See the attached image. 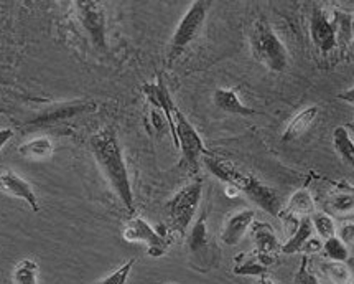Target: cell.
Returning <instances> with one entry per match:
<instances>
[{
  "instance_id": "obj_1",
  "label": "cell",
  "mask_w": 354,
  "mask_h": 284,
  "mask_svg": "<svg viewBox=\"0 0 354 284\" xmlns=\"http://www.w3.org/2000/svg\"><path fill=\"white\" fill-rule=\"evenodd\" d=\"M91 152L111 188L127 212H133V192L119 139L112 129H101L89 139Z\"/></svg>"
},
{
  "instance_id": "obj_2",
  "label": "cell",
  "mask_w": 354,
  "mask_h": 284,
  "mask_svg": "<svg viewBox=\"0 0 354 284\" xmlns=\"http://www.w3.org/2000/svg\"><path fill=\"white\" fill-rule=\"evenodd\" d=\"M203 162L214 177H218L230 187H234L237 192H243L250 202L261 206L264 212L272 215V217H279V213L282 212V202H280L277 190L261 182L257 177L237 169L234 163L230 161L214 157L213 154L203 157Z\"/></svg>"
},
{
  "instance_id": "obj_3",
  "label": "cell",
  "mask_w": 354,
  "mask_h": 284,
  "mask_svg": "<svg viewBox=\"0 0 354 284\" xmlns=\"http://www.w3.org/2000/svg\"><path fill=\"white\" fill-rule=\"evenodd\" d=\"M249 42L254 58L259 63L274 73L285 71L288 64V51L280 42L277 33L274 32V28L269 25V21L266 19L254 21L250 27Z\"/></svg>"
},
{
  "instance_id": "obj_4",
  "label": "cell",
  "mask_w": 354,
  "mask_h": 284,
  "mask_svg": "<svg viewBox=\"0 0 354 284\" xmlns=\"http://www.w3.org/2000/svg\"><path fill=\"white\" fill-rule=\"evenodd\" d=\"M203 182L200 179L195 182L185 185L167 202V217L170 222V231L185 236L188 233L189 227L195 222L198 206L201 204Z\"/></svg>"
},
{
  "instance_id": "obj_5",
  "label": "cell",
  "mask_w": 354,
  "mask_h": 284,
  "mask_svg": "<svg viewBox=\"0 0 354 284\" xmlns=\"http://www.w3.org/2000/svg\"><path fill=\"white\" fill-rule=\"evenodd\" d=\"M208 213L203 212L198 220L193 222L187 233V248L189 263L200 273H208L216 268L219 260V249L208 230Z\"/></svg>"
},
{
  "instance_id": "obj_6",
  "label": "cell",
  "mask_w": 354,
  "mask_h": 284,
  "mask_svg": "<svg viewBox=\"0 0 354 284\" xmlns=\"http://www.w3.org/2000/svg\"><path fill=\"white\" fill-rule=\"evenodd\" d=\"M213 3L208 0H195L176 25L174 37H171L170 48H168V63H174L176 58L181 57L185 48H188L193 42L198 40L201 35L203 27H205L206 15Z\"/></svg>"
},
{
  "instance_id": "obj_7",
  "label": "cell",
  "mask_w": 354,
  "mask_h": 284,
  "mask_svg": "<svg viewBox=\"0 0 354 284\" xmlns=\"http://www.w3.org/2000/svg\"><path fill=\"white\" fill-rule=\"evenodd\" d=\"M171 114H174V126H175V145L181 149L183 152L185 162L188 163L189 170L193 174H196L200 169V157L209 156V150L205 148L200 134L196 132V129L192 126V123L188 121L187 116L174 105L171 107Z\"/></svg>"
},
{
  "instance_id": "obj_8",
  "label": "cell",
  "mask_w": 354,
  "mask_h": 284,
  "mask_svg": "<svg viewBox=\"0 0 354 284\" xmlns=\"http://www.w3.org/2000/svg\"><path fill=\"white\" fill-rule=\"evenodd\" d=\"M75 7L81 28L89 37L91 45L97 51H106L107 40L104 6L101 2H96V0H77V2H75Z\"/></svg>"
},
{
  "instance_id": "obj_9",
  "label": "cell",
  "mask_w": 354,
  "mask_h": 284,
  "mask_svg": "<svg viewBox=\"0 0 354 284\" xmlns=\"http://www.w3.org/2000/svg\"><path fill=\"white\" fill-rule=\"evenodd\" d=\"M344 14H328L323 8H315L310 20L312 40L323 53L335 50L338 45V33L344 30Z\"/></svg>"
},
{
  "instance_id": "obj_10",
  "label": "cell",
  "mask_w": 354,
  "mask_h": 284,
  "mask_svg": "<svg viewBox=\"0 0 354 284\" xmlns=\"http://www.w3.org/2000/svg\"><path fill=\"white\" fill-rule=\"evenodd\" d=\"M124 238L131 243H144L147 247V253L152 258H160L167 253L168 240L157 230L149 225L144 218H132L125 223Z\"/></svg>"
},
{
  "instance_id": "obj_11",
  "label": "cell",
  "mask_w": 354,
  "mask_h": 284,
  "mask_svg": "<svg viewBox=\"0 0 354 284\" xmlns=\"http://www.w3.org/2000/svg\"><path fill=\"white\" fill-rule=\"evenodd\" d=\"M91 111H96V103L93 101H64L53 105L41 113H38L37 118L30 119V126H50V124L64 121V119L75 118L77 114H88Z\"/></svg>"
},
{
  "instance_id": "obj_12",
  "label": "cell",
  "mask_w": 354,
  "mask_h": 284,
  "mask_svg": "<svg viewBox=\"0 0 354 284\" xmlns=\"http://www.w3.org/2000/svg\"><path fill=\"white\" fill-rule=\"evenodd\" d=\"M0 192L8 197H14V199L24 200L35 213L40 212V202H38L33 187L15 172L7 170L0 174Z\"/></svg>"
},
{
  "instance_id": "obj_13",
  "label": "cell",
  "mask_w": 354,
  "mask_h": 284,
  "mask_svg": "<svg viewBox=\"0 0 354 284\" xmlns=\"http://www.w3.org/2000/svg\"><path fill=\"white\" fill-rule=\"evenodd\" d=\"M250 236H252L254 247H256V253L266 258L267 261L274 263L275 255L280 251V245L275 230L269 223L254 220L250 225Z\"/></svg>"
},
{
  "instance_id": "obj_14",
  "label": "cell",
  "mask_w": 354,
  "mask_h": 284,
  "mask_svg": "<svg viewBox=\"0 0 354 284\" xmlns=\"http://www.w3.org/2000/svg\"><path fill=\"white\" fill-rule=\"evenodd\" d=\"M254 218H256V213H254V210L249 208L237 210V212L231 213L221 231L223 243L227 245V247H236L244 238V235L248 233Z\"/></svg>"
},
{
  "instance_id": "obj_15",
  "label": "cell",
  "mask_w": 354,
  "mask_h": 284,
  "mask_svg": "<svg viewBox=\"0 0 354 284\" xmlns=\"http://www.w3.org/2000/svg\"><path fill=\"white\" fill-rule=\"evenodd\" d=\"M319 107L318 106H308L301 109L300 113L293 116V119L285 127L282 139L283 142H292L300 139L301 136L308 132V129L313 126V123L318 119Z\"/></svg>"
},
{
  "instance_id": "obj_16",
  "label": "cell",
  "mask_w": 354,
  "mask_h": 284,
  "mask_svg": "<svg viewBox=\"0 0 354 284\" xmlns=\"http://www.w3.org/2000/svg\"><path fill=\"white\" fill-rule=\"evenodd\" d=\"M214 105L219 107V109L224 111V113L230 114H237V116H254L256 111L250 109L249 106H245L241 98L237 96L234 89H224L219 88L216 89L213 94Z\"/></svg>"
},
{
  "instance_id": "obj_17",
  "label": "cell",
  "mask_w": 354,
  "mask_h": 284,
  "mask_svg": "<svg viewBox=\"0 0 354 284\" xmlns=\"http://www.w3.org/2000/svg\"><path fill=\"white\" fill-rule=\"evenodd\" d=\"M269 265V261L264 260L261 255H257L256 251L252 255H241L239 258L236 256L234 274H237V276L266 278Z\"/></svg>"
},
{
  "instance_id": "obj_18",
  "label": "cell",
  "mask_w": 354,
  "mask_h": 284,
  "mask_svg": "<svg viewBox=\"0 0 354 284\" xmlns=\"http://www.w3.org/2000/svg\"><path fill=\"white\" fill-rule=\"evenodd\" d=\"M283 212L293 215L297 218H310L317 212V206H315V200L306 188H300L297 190L288 200V205L285 206Z\"/></svg>"
},
{
  "instance_id": "obj_19",
  "label": "cell",
  "mask_w": 354,
  "mask_h": 284,
  "mask_svg": "<svg viewBox=\"0 0 354 284\" xmlns=\"http://www.w3.org/2000/svg\"><path fill=\"white\" fill-rule=\"evenodd\" d=\"M312 235H313V227H312V222H310V218H301L299 227H297V230L290 235V238L287 240V243H283L282 247H280V251H282L283 255H295V253H301L304 251L305 243L308 242V238Z\"/></svg>"
},
{
  "instance_id": "obj_20",
  "label": "cell",
  "mask_w": 354,
  "mask_h": 284,
  "mask_svg": "<svg viewBox=\"0 0 354 284\" xmlns=\"http://www.w3.org/2000/svg\"><path fill=\"white\" fill-rule=\"evenodd\" d=\"M318 269L328 283L331 284H353L351 268L341 261L323 260L318 263Z\"/></svg>"
},
{
  "instance_id": "obj_21",
  "label": "cell",
  "mask_w": 354,
  "mask_h": 284,
  "mask_svg": "<svg viewBox=\"0 0 354 284\" xmlns=\"http://www.w3.org/2000/svg\"><path fill=\"white\" fill-rule=\"evenodd\" d=\"M53 142L48 137L41 136L35 139L25 142L19 148V154L21 157L33 159V161H41V159H48L53 154Z\"/></svg>"
},
{
  "instance_id": "obj_22",
  "label": "cell",
  "mask_w": 354,
  "mask_h": 284,
  "mask_svg": "<svg viewBox=\"0 0 354 284\" xmlns=\"http://www.w3.org/2000/svg\"><path fill=\"white\" fill-rule=\"evenodd\" d=\"M12 284H40V268L32 258L19 261L12 269Z\"/></svg>"
},
{
  "instance_id": "obj_23",
  "label": "cell",
  "mask_w": 354,
  "mask_h": 284,
  "mask_svg": "<svg viewBox=\"0 0 354 284\" xmlns=\"http://www.w3.org/2000/svg\"><path fill=\"white\" fill-rule=\"evenodd\" d=\"M333 145L336 152L339 154L341 159L348 163L349 167H353L354 163V144L349 136L348 129L343 126H338L333 131Z\"/></svg>"
},
{
  "instance_id": "obj_24",
  "label": "cell",
  "mask_w": 354,
  "mask_h": 284,
  "mask_svg": "<svg viewBox=\"0 0 354 284\" xmlns=\"http://www.w3.org/2000/svg\"><path fill=\"white\" fill-rule=\"evenodd\" d=\"M310 222H312V227L317 230V233L322 236L323 240L336 236V225L333 218H331V215H328L325 212H315L312 217H310Z\"/></svg>"
},
{
  "instance_id": "obj_25",
  "label": "cell",
  "mask_w": 354,
  "mask_h": 284,
  "mask_svg": "<svg viewBox=\"0 0 354 284\" xmlns=\"http://www.w3.org/2000/svg\"><path fill=\"white\" fill-rule=\"evenodd\" d=\"M322 249L323 253H325V256L330 258L331 261H341V263H344L346 260H351V258H349V248L341 242L338 236L325 240Z\"/></svg>"
},
{
  "instance_id": "obj_26",
  "label": "cell",
  "mask_w": 354,
  "mask_h": 284,
  "mask_svg": "<svg viewBox=\"0 0 354 284\" xmlns=\"http://www.w3.org/2000/svg\"><path fill=\"white\" fill-rule=\"evenodd\" d=\"M133 265H136V260L125 261L122 266H119L118 269L112 271L111 274H107L106 278H102L101 281L96 283V284H125V283H127L129 276H131Z\"/></svg>"
},
{
  "instance_id": "obj_27",
  "label": "cell",
  "mask_w": 354,
  "mask_h": 284,
  "mask_svg": "<svg viewBox=\"0 0 354 284\" xmlns=\"http://www.w3.org/2000/svg\"><path fill=\"white\" fill-rule=\"evenodd\" d=\"M330 208L336 213H351L353 212V193H336L330 199Z\"/></svg>"
},
{
  "instance_id": "obj_28",
  "label": "cell",
  "mask_w": 354,
  "mask_h": 284,
  "mask_svg": "<svg viewBox=\"0 0 354 284\" xmlns=\"http://www.w3.org/2000/svg\"><path fill=\"white\" fill-rule=\"evenodd\" d=\"M295 284H319L317 276L308 268V258H304V261H301L299 273L295 276Z\"/></svg>"
},
{
  "instance_id": "obj_29",
  "label": "cell",
  "mask_w": 354,
  "mask_h": 284,
  "mask_svg": "<svg viewBox=\"0 0 354 284\" xmlns=\"http://www.w3.org/2000/svg\"><path fill=\"white\" fill-rule=\"evenodd\" d=\"M353 236H354V227H353V222H349L348 225H343L339 230V236L338 238L346 245L348 248L353 247Z\"/></svg>"
},
{
  "instance_id": "obj_30",
  "label": "cell",
  "mask_w": 354,
  "mask_h": 284,
  "mask_svg": "<svg viewBox=\"0 0 354 284\" xmlns=\"http://www.w3.org/2000/svg\"><path fill=\"white\" fill-rule=\"evenodd\" d=\"M322 247H323V243L319 242V240L313 238V236H310L308 242L305 243L304 251L305 253H318V251H322Z\"/></svg>"
},
{
  "instance_id": "obj_31",
  "label": "cell",
  "mask_w": 354,
  "mask_h": 284,
  "mask_svg": "<svg viewBox=\"0 0 354 284\" xmlns=\"http://www.w3.org/2000/svg\"><path fill=\"white\" fill-rule=\"evenodd\" d=\"M14 137V131L12 129H0V149H3V145Z\"/></svg>"
},
{
  "instance_id": "obj_32",
  "label": "cell",
  "mask_w": 354,
  "mask_h": 284,
  "mask_svg": "<svg viewBox=\"0 0 354 284\" xmlns=\"http://www.w3.org/2000/svg\"><path fill=\"white\" fill-rule=\"evenodd\" d=\"M353 94H354V89L353 88H349L346 93H341V94H338V100H344V101H348L349 105H353Z\"/></svg>"
},
{
  "instance_id": "obj_33",
  "label": "cell",
  "mask_w": 354,
  "mask_h": 284,
  "mask_svg": "<svg viewBox=\"0 0 354 284\" xmlns=\"http://www.w3.org/2000/svg\"><path fill=\"white\" fill-rule=\"evenodd\" d=\"M256 284H275V283H272L270 279H267V278H261Z\"/></svg>"
}]
</instances>
